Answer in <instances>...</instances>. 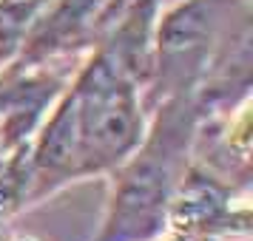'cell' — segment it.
<instances>
[{
  "label": "cell",
  "instance_id": "cell-1",
  "mask_svg": "<svg viewBox=\"0 0 253 241\" xmlns=\"http://www.w3.org/2000/svg\"><path fill=\"white\" fill-rule=\"evenodd\" d=\"M196 94H173L148 111L139 145L108 173V205L91 241H157L168 233L173 193L196 156Z\"/></svg>",
  "mask_w": 253,
  "mask_h": 241
},
{
  "label": "cell",
  "instance_id": "cell-2",
  "mask_svg": "<svg viewBox=\"0 0 253 241\" xmlns=\"http://www.w3.org/2000/svg\"><path fill=\"white\" fill-rule=\"evenodd\" d=\"M63 94L77 131L80 179L108 176L145 134L148 111L142 103V85L94 43L74 80L63 85Z\"/></svg>",
  "mask_w": 253,
  "mask_h": 241
},
{
  "label": "cell",
  "instance_id": "cell-3",
  "mask_svg": "<svg viewBox=\"0 0 253 241\" xmlns=\"http://www.w3.org/2000/svg\"><path fill=\"white\" fill-rule=\"evenodd\" d=\"M245 34H251V0H179L160 12L145 111L173 94H196L213 63Z\"/></svg>",
  "mask_w": 253,
  "mask_h": 241
},
{
  "label": "cell",
  "instance_id": "cell-4",
  "mask_svg": "<svg viewBox=\"0 0 253 241\" xmlns=\"http://www.w3.org/2000/svg\"><path fill=\"white\" fill-rule=\"evenodd\" d=\"M168 233L191 241H225L251 233L248 187L228 182L208 165L188 168L168 210Z\"/></svg>",
  "mask_w": 253,
  "mask_h": 241
},
{
  "label": "cell",
  "instance_id": "cell-5",
  "mask_svg": "<svg viewBox=\"0 0 253 241\" xmlns=\"http://www.w3.org/2000/svg\"><path fill=\"white\" fill-rule=\"evenodd\" d=\"M157 241H191V239H185V236H176V233H165L162 239H157Z\"/></svg>",
  "mask_w": 253,
  "mask_h": 241
},
{
  "label": "cell",
  "instance_id": "cell-6",
  "mask_svg": "<svg viewBox=\"0 0 253 241\" xmlns=\"http://www.w3.org/2000/svg\"><path fill=\"white\" fill-rule=\"evenodd\" d=\"M6 153H9V150L3 148V142H0V165H3V159H6Z\"/></svg>",
  "mask_w": 253,
  "mask_h": 241
}]
</instances>
